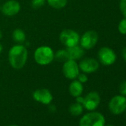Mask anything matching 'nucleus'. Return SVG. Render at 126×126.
<instances>
[{
	"mask_svg": "<svg viewBox=\"0 0 126 126\" xmlns=\"http://www.w3.org/2000/svg\"><path fill=\"white\" fill-rule=\"evenodd\" d=\"M28 57V52L23 45L16 44L11 47L8 52V61L11 66L16 70L22 69L25 65Z\"/></svg>",
	"mask_w": 126,
	"mask_h": 126,
	"instance_id": "nucleus-1",
	"label": "nucleus"
},
{
	"mask_svg": "<svg viewBox=\"0 0 126 126\" xmlns=\"http://www.w3.org/2000/svg\"><path fill=\"white\" fill-rule=\"evenodd\" d=\"M33 58L38 65H47L54 60V52L49 46H39L35 50Z\"/></svg>",
	"mask_w": 126,
	"mask_h": 126,
	"instance_id": "nucleus-2",
	"label": "nucleus"
},
{
	"mask_svg": "<svg viewBox=\"0 0 126 126\" xmlns=\"http://www.w3.org/2000/svg\"><path fill=\"white\" fill-rule=\"evenodd\" d=\"M105 118L104 115L97 111H89L79 120V126H105Z\"/></svg>",
	"mask_w": 126,
	"mask_h": 126,
	"instance_id": "nucleus-3",
	"label": "nucleus"
},
{
	"mask_svg": "<svg viewBox=\"0 0 126 126\" xmlns=\"http://www.w3.org/2000/svg\"><path fill=\"white\" fill-rule=\"evenodd\" d=\"M79 34L72 29H65L59 34V40L61 43L66 47L77 45L79 43Z\"/></svg>",
	"mask_w": 126,
	"mask_h": 126,
	"instance_id": "nucleus-4",
	"label": "nucleus"
},
{
	"mask_svg": "<svg viewBox=\"0 0 126 126\" xmlns=\"http://www.w3.org/2000/svg\"><path fill=\"white\" fill-rule=\"evenodd\" d=\"M108 109L114 115H120L126 110V96L116 95L108 102Z\"/></svg>",
	"mask_w": 126,
	"mask_h": 126,
	"instance_id": "nucleus-5",
	"label": "nucleus"
},
{
	"mask_svg": "<svg viewBox=\"0 0 126 126\" xmlns=\"http://www.w3.org/2000/svg\"><path fill=\"white\" fill-rule=\"evenodd\" d=\"M79 65L76 60L69 59L64 62L62 66V73L64 76L68 79H76L79 74Z\"/></svg>",
	"mask_w": 126,
	"mask_h": 126,
	"instance_id": "nucleus-6",
	"label": "nucleus"
},
{
	"mask_svg": "<svg viewBox=\"0 0 126 126\" xmlns=\"http://www.w3.org/2000/svg\"><path fill=\"white\" fill-rule=\"evenodd\" d=\"M98 59L103 65L109 66L116 62V55L110 47H102L98 51Z\"/></svg>",
	"mask_w": 126,
	"mask_h": 126,
	"instance_id": "nucleus-7",
	"label": "nucleus"
},
{
	"mask_svg": "<svg viewBox=\"0 0 126 126\" xmlns=\"http://www.w3.org/2000/svg\"><path fill=\"white\" fill-rule=\"evenodd\" d=\"M99 36L94 31H88L85 32L80 37V46L85 50H90L93 48L97 43Z\"/></svg>",
	"mask_w": 126,
	"mask_h": 126,
	"instance_id": "nucleus-8",
	"label": "nucleus"
},
{
	"mask_svg": "<svg viewBox=\"0 0 126 126\" xmlns=\"http://www.w3.org/2000/svg\"><path fill=\"white\" fill-rule=\"evenodd\" d=\"M100 102L101 98L99 93L96 91H91L84 97L82 105L87 110L94 111L99 107Z\"/></svg>",
	"mask_w": 126,
	"mask_h": 126,
	"instance_id": "nucleus-9",
	"label": "nucleus"
},
{
	"mask_svg": "<svg viewBox=\"0 0 126 126\" xmlns=\"http://www.w3.org/2000/svg\"><path fill=\"white\" fill-rule=\"evenodd\" d=\"M79 68L80 71H82L83 73L86 74H92L96 72L99 69V62L96 59L85 58L79 62Z\"/></svg>",
	"mask_w": 126,
	"mask_h": 126,
	"instance_id": "nucleus-10",
	"label": "nucleus"
},
{
	"mask_svg": "<svg viewBox=\"0 0 126 126\" xmlns=\"http://www.w3.org/2000/svg\"><path fill=\"white\" fill-rule=\"evenodd\" d=\"M33 98L35 101L43 105H50L53 99V94L47 88H39L36 90L33 93Z\"/></svg>",
	"mask_w": 126,
	"mask_h": 126,
	"instance_id": "nucleus-11",
	"label": "nucleus"
},
{
	"mask_svg": "<svg viewBox=\"0 0 126 126\" xmlns=\"http://www.w3.org/2000/svg\"><path fill=\"white\" fill-rule=\"evenodd\" d=\"M21 9V5L16 0H8L2 6L1 11L7 16H13L19 14Z\"/></svg>",
	"mask_w": 126,
	"mask_h": 126,
	"instance_id": "nucleus-12",
	"label": "nucleus"
},
{
	"mask_svg": "<svg viewBox=\"0 0 126 126\" xmlns=\"http://www.w3.org/2000/svg\"><path fill=\"white\" fill-rule=\"evenodd\" d=\"M66 50L68 53L69 59L72 60L80 59L84 56V53H85V49H83L79 45L71 47H67Z\"/></svg>",
	"mask_w": 126,
	"mask_h": 126,
	"instance_id": "nucleus-13",
	"label": "nucleus"
},
{
	"mask_svg": "<svg viewBox=\"0 0 126 126\" xmlns=\"http://www.w3.org/2000/svg\"><path fill=\"white\" fill-rule=\"evenodd\" d=\"M83 90L84 88L82 83L77 79H74V81L71 82L69 85V93L72 96L75 98L81 96L83 93Z\"/></svg>",
	"mask_w": 126,
	"mask_h": 126,
	"instance_id": "nucleus-14",
	"label": "nucleus"
},
{
	"mask_svg": "<svg viewBox=\"0 0 126 126\" xmlns=\"http://www.w3.org/2000/svg\"><path fill=\"white\" fill-rule=\"evenodd\" d=\"M12 39L16 44L22 45L26 40V35L23 30L16 28L12 33Z\"/></svg>",
	"mask_w": 126,
	"mask_h": 126,
	"instance_id": "nucleus-15",
	"label": "nucleus"
},
{
	"mask_svg": "<svg viewBox=\"0 0 126 126\" xmlns=\"http://www.w3.org/2000/svg\"><path fill=\"white\" fill-rule=\"evenodd\" d=\"M84 110V107L82 104L78 102H74L71 104L69 107V113L74 116H80Z\"/></svg>",
	"mask_w": 126,
	"mask_h": 126,
	"instance_id": "nucleus-16",
	"label": "nucleus"
},
{
	"mask_svg": "<svg viewBox=\"0 0 126 126\" xmlns=\"http://www.w3.org/2000/svg\"><path fill=\"white\" fill-rule=\"evenodd\" d=\"M54 59L57 62H65L70 59L68 53L66 49H62L57 50L54 53Z\"/></svg>",
	"mask_w": 126,
	"mask_h": 126,
	"instance_id": "nucleus-17",
	"label": "nucleus"
},
{
	"mask_svg": "<svg viewBox=\"0 0 126 126\" xmlns=\"http://www.w3.org/2000/svg\"><path fill=\"white\" fill-rule=\"evenodd\" d=\"M48 5L55 9H62L67 5L68 0H46Z\"/></svg>",
	"mask_w": 126,
	"mask_h": 126,
	"instance_id": "nucleus-18",
	"label": "nucleus"
},
{
	"mask_svg": "<svg viewBox=\"0 0 126 126\" xmlns=\"http://www.w3.org/2000/svg\"><path fill=\"white\" fill-rule=\"evenodd\" d=\"M118 30L121 34H123V35L126 34V18L122 19L119 22L118 25Z\"/></svg>",
	"mask_w": 126,
	"mask_h": 126,
	"instance_id": "nucleus-19",
	"label": "nucleus"
},
{
	"mask_svg": "<svg viewBox=\"0 0 126 126\" xmlns=\"http://www.w3.org/2000/svg\"><path fill=\"white\" fill-rule=\"evenodd\" d=\"M46 0H31V6L34 9H39L45 4Z\"/></svg>",
	"mask_w": 126,
	"mask_h": 126,
	"instance_id": "nucleus-20",
	"label": "nucleus"
},
{
	"mask_svg": "<svg viewBox=\"0 0 126 126\" xmlns=\"http://www.w3.org/2000/svg\"><path fill=\"white\" fill-rule=\"evenodd\" d=\"M119 9L124 18H126V0H120Z\"/></svg>",
	"mask_w": 126,
	"mask_h": 126,
	"instance_id": "nucleus-21",
	"label": "nucleus"
},
{
	"mask_svg": "<svg viewBox=\"0 0 126 126\" xmlns=\"http://www.w3.org/2000/svg\"><path fill=\"white\" fill-rule=\"evenodd\" d=\"M77 79L78 81H79V82H80L81 83H82V84L87 82V81H88V79L87 74H85V73H82V74L79 73V74L78 75V77H77Z\"/></svg>",
	"mask_w": 126,
	"mask_h": 126,
	"instance_id": "nucleus-22",
	"label": "nucleus"
},
{
	"mask_svg": "<svg viewBox=\"0 0 126 126\" xmlns=\"http://www.w3.org/2000/svg\"><path fill=\"white\" fill-rule=\"evenodd\" d=\"M119 93L121 95L126 96V81L122 82L119 85Z\"/></svg>",
	"mask_w": 126,
	"mask_h": 126,
	"instance_id": "nucleus-23",
	"label": "nucleus"
},
{
	"mask_svg": "<svg viewBox=\"0 0 126 126\" xmlns=\"http://www.w3.org/2000/svg\"><path fill=\"white\" fill-rule=\"evenodd\" d=\"M83 101H84V97H82V96H79L76 97V102H77L80 103V104H82V105Z\"/></svg>",
	"mask_w": 126,
	"mask_h": 126,
	"instance_id": "nucleus-24",
	"label": "nucleus"
},
{
	"mask_svg": "<svg viewBox=\"0 0 126 126\" xmlns=\"http://www.w3.org/2000/svg\"><path fill=\"white\" fill-rule=\"evenodd\" d=\"M122 56L124 59V60L126 62V47L123 48L122 51Z\"/></svg>",
	"mask_w": 126,
	"mask_h": 126,
	"instance_id": "nucleus-25",
	"label": "nucleus"
},
{
	"mask_svg": "<svg viewBox=\"0 0 126 126\" xmlns=\"http://www.w3.org/2000/svg\"><path fill=\"white\" fill-rule=\"evenodd\" d=\"M3 50V46H2V45L0 43V53H2V51Z\"/></svg>",
	"mask_w": 126,
	"mask_h": 126,
	"instance_id": "nucleus-26",
	"label": "nucleus"
},
{
	"mask_svg": "<svg viewBox=\"0 0 126 126\" xmlns=\"http://www.w3.org/2000/svg\"><path fill=\"white\" fill-rule=\"evenodd\" d=\"M2 38V32L1 31V29H0V39H1Z\"/></svg>",
	"mask_w": 126,
	"mask_h": 126,
	"instance_id": "nucleus-27",
	"label": "nucleus"
},
{
	"mask_svg": "<svg viewBox=\"0 0 126 126\" xmlns=\"http://www.w3.org/2000/svg\"><path fill=\"white\" fill-rule=\"evenodd\" d=\"M105 126H114L113 125H105Z\"/></svg>",
	"mask_w": 126,
	"mask_h": 126,
	"instance_id": "nucleus-28",
	"label": "nucleus"
},
{
	"mask_svg": "<svg viewBox=\"0 0 126 126\" xmlns=\"http://www.w3.org/2000/svg\"><path fill=\"white\" fill-rule=\"evenodd\" d=\"M9 126H19V125H9Z\"/></svg>",
	"mask_w": 126,
	"mask_h": 126,
	"instance_id": "nucleus-29",
	"label": "nucleus"
},
{
	"mask_svg": "<svg viewBox=\"0 0 126 126\" xmlns=\"http://www.w3.org/2000/svg\"><path fill=\"white\" fill-rule=\"evenodd\" d=\"M1 9H2V7H1V5H0V11H1Z\"/></svg>",
	"mask_w": 126,
	"mask_h": 126,
	"instance_id": "nucleus-30",
	"label": "nucleus"
},
{
	"mask_svg": "<svg viewBox=\"0 0 126 126\" xmlns=\"http://www.w3.org/2000/svg\"><path fill=\"white\" fill-rule=\"evenodd\" d=\"M0 65H1V61H0Z\"/></svg>",
	"mask_w": 126,
	"mask_h": 126,
	"instance_id": "nucleus-31",
	"label": "nucleus"
}]
</instances>
